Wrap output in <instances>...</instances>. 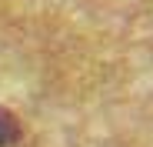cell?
Wrapping results in <instances>:
<instances>
[{"label": "cell", "instance_id": "obj_1", "mask_svg": "<svg viewBox=\"0 0 153 147\" xmlns=\"http://www.w3.org/2000/svg\"><path fill=\"white\" fill-rule=\"evenodd\" d=\"M20 134V127H17V120L7 114V110H0V144H10L13 137Z\"/></svg>", "mask_w": 153, "mask_h": 147}]
</instances>
